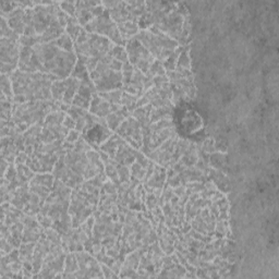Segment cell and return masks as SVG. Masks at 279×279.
I'll return each mask as SVG.
<instances>
[{
    "instance_id": "cell-52",
    "label": "cell",
    "mask_w": 279,
    "mask_h": 279,
    "mask_svg": "<svg viewBox=\"0 0 279 279\" xmlns=\"http://www.w3.org/2000/svg\"><path fill=\"white\" fill-rule=\"evenodd\" d=\"M59 7L61 10L67 13L71 17H75L77 16V7H75V1H61L59 2ZM77 19V17H75Z\"/></svg>"
},
{
    "instance_id": "cell-44",
    "label": "cell",
    "mask_w": 279,
    "mask_h": 279,
    "mask_svg": "<svg viewBox=\"0 0 279 279\" xmlns=\"http://www.w3.org/2000/svg\"><path fill=\"white\" fill-rule=\"evenodd\" d=\"M183 47L184 46H179L169 57H168L165 61H164L163 65H164V68H165V70H166V72H168V71H175L176 70L177 63H178V59H179V56L181 54V51L183 50Z\"/></svg>"
},
{
    "instance_id": "cell-21",
    "label": "cell",
    "mask_w": 279,
    "mask_h": 279,
    "mask_svg": "<svg viewBox=\"0 0 279 279\" xmlns=\"http://www.w3.org/2000/svg\"><path fill=\"white\" fill-rule=\"evenodd\" d=\"M167 180V170L165 167L155 165V169L153 175L149 177V179L143 183L146 193H153L155 190H163L166 184Z\"/></svg>"
},
{
    "instance_id": "cell-39",
    "label": "cell",
    "mask_w": 279,
    "mask_h": 279,
    "mask_svg": "<svg viewBox=\"0 0 279 279\" xmlns=\"http://www.w3.org/2000/svg\"><path fill=\"white\" fill-rule=\"evenodd\" d=\"M189 145H190L189 141L178 139V142H177V144H176L175 152H174V155H172V158H171V162H170L169 166L175 165L177 162H179V159L183 156L185 152H187Z\"/></svg>"
},
{
    "instance_id": "cell-27",
    "label": "cell",
    "mask_w": 279,
    "mask_h": 279,
    "mask_svg": "<svg viewBox=\"0 0 279 279\" xmlns=\"http://www.w3.org/2000/svg\"><path fill=\"white\" fill-rule=\"evenodd\" d=\"M30 196H31L30 184L29 183L22 184L19 188H16V191L13 192V197L12 201L10 202V204L16 206V209L23 211L26 203L29 202Z\"/></svg>"
},
{
    "instance_id": "cell-61",
    "label": "cell",
    "mask_w": 279,
    "mask_h": 279,
    "mask_svg": "<svg viewBox=\"0 0 279 279\" xmlns=\"http://www.w3.org/2000/svg\"><path fill=\"white\" fill-rule=\"evenodd\" d=\"M63 125H64V127L67 128L69 131L75 129V121L69 116V115H66Z\"/></svg>"
},
{
    "instance_id": "cell-24",
    "label": "cell",
    "mask_w": 279,
    "mask_h": 279,
    "mask_svg": "<svg viewBox=\"0 0 279 279\" xmlns=\"http://www.w3.org/2000/svg\"><path fill=\"white\" fill-rule=\"evenodd\" d=\"M144 79H145V74L142 73L140 70L134 68L133 77H132L131 81L129 83H127L126 85H123L122 87L123 92L129 93V94L134 95L140 98V97L145 93Z\"/></svg>"
},
{
    "instance_id": "cell-2",
    "label": "cell",
    "mask_w": 279,
    "mask_h": 279,
    "mask_svg": "<svg viewBox=\"0 0 279 279\" xmlns=\"http://www.w3.org/2000/svg\"><path fill=\"white\" fill-rule=\"evenodd\" d=\"M33 48L42 65V73L50 75L55 81L71 77L78 61L74 51L63 50L52 43L38 44Z\"/></svg>"
},
{
    "instance_id": "cell-42",
    "label": "cell",
    "mask_w": 279,
    "mask_h": 279,
    "mask_svg": "<svg viewBox=\"0 0 279 279\" xmlns=\"http://www.w3.org/2000/svg\"><path fill=\"white\" fill-rule=\"evenodd\" d=\"M51 43L63 50L74 51V42L71 39V37L66 32L61 35L59 38H57L56 41L51 42Z\"/></svg>"
},
{
    "instance_id": "cell-23",
    "label": "cell",
    "mask_w": 279,
    "mask_h": 279,
    "mask_svg": "<svg viewBox=\"0 0 279 279\" xmlns=\"http://www.w3.org/2000/svg\"><path fill=\"white\" fill-rule=\"evenodd\" d=\"M138 152L139 149L132 148L130 144H128L125 141L120 146H119L116 156H115V162L120 164V165L130 167L132 164L135 162Z\"/></svg>"
},
{
    "instance_id": "cell-56",
    "label": "cell",
    "mask_w": 279,
    "mask_h": 279,
    "mask_svg": "<svg viewBox=\"0 0 279 279\" xmlns=\"http://www.w3.org/2000/svg\"><path fill=\"white\" fill-rule=\"evenodd\" d=\"M37 220L38 223L41 224L42 227L44 229H47V228H51L52 227V219L50 218L49 216L47 215H42V214H37Z\"/></svg>"
},
{
    "instance_id": "cell-63",
    "label": "cell",
    "mask_w": 279,
    "mask_h": 279,
    "mask_svg": "<svg viewBox=\"0 0 279 279\" xmlns=\"http://www.w3.org/2000/svg\"><path fill=\"white\" fill-rule=\"evenodd\" d=\"M185 192H187V189H185V185H183V184H180L179 187L174 188L175 196L178 197H181L182 196H184Z\"/></svg>"
},
{
    "instance_id": "cell-45",
    "label": "cell",
    "mask_w": 279,
    "mask_h": 279,
    "mask_svg": "<svg viewBox=\"0 0 279 279\" xmlns=\"http://www.w3.org/2000/svg\"><path fill=\"white\" fill-rule=\"evenodd\" d=\"M82 29L83 28L79 24L78 20L75 19V17H71V20L68 23L67 28L65 29V32L69 35V36L71 37V39H72L73 42H75L78 39L80 33H81Z\"/></svg>"
},
{
    "instance_id": "cell-19",
    "label": "cell",
    "mask_w": 279,
    "mask_h": 279,
    "mask_svg": "<svg viewBox=\"0 0 279 279\" xmlns=\"http://www.w3.org/2000/svg\"><path fill=\"white\" fill-rule=\"evenodd\" d=\"M96 88L94 83H93L92 80H87V81H81L80 84L79 91L75 95L74 99L72 101V105L77 106L82 109L88 110L90 109V105L93 98V95L95 94Z\"/></svg>"
},
{
    "instance_id": "cell-17",
    "label": "cell",
    "mask_w": 279,
    "mask_h": 279,
    "mask_svg": "<svg viewBox=\"0 0 279 279\" xmlns=\"http://www.w3.org/2000/svg\"><path fill=\"white\" fill-rule=\"evenodd\" d=\"M113 134L114 132L108 127L98 123V125L91 128L90 130L84 131L82 133V138L92 146V148L99 149L100 145L107 141Z\"/></svg>"
},
{
    "instance_id": "cell-46",
    "label": "cell",
    "mask_w": 279,
    "mask_h": 279,
    "mask_svg": "<svg viewBox=\"0 0 279 279\" xmlns=\"http://www.w3.org/2000/svg\"><path fill=\"white\" fill-rule=\"evenodd\" d=\"M1 94L6 96L8 99L13 101V96H15V94H13L10 75L1 74Z\"/></svg>"
},
{
    "instance_id": "cell-12",
    "label": "cell",
    "mask_w": 279,
    "mask_h": 279,
    "mask_svg": "<svg viewBox=\"0 0 279 279\" xmlns=\"http://www.w3.org/2000/svg\"><path fill=\"white\" fill-rule=\"evenodd\" d=\"M77 256L79 271L74 274H71L67 278H85V277H104L103 271L99 262L95 258V255L88 253L87 251L75 252Z\"/></svg>"
},
{
    "instance_id": "cell-13",
    "label": "cell",
    "mask_w": 279,
    "mask_h": 279,
    "mask_svg": "<svg viewBox=\"0 0 279 279\" xmlns=\"http://www.w3.org/2000/svg\"><path fill=\"white\" fill-rule=\"evenodd\" d=\"M116 133L130 144L135 149H141L143 146V133L140 122L132 116L128 117L120 127L116 130Z\"/></svg>"
},
{
    "instance_id": "cell-31",
    "label": "cell",
    "mask_w": 279,
    "mask_h": 279,
    "mask_svg": "<svg viewBox=\"0 0 279 279\" xmlns=\"http://www.w3.org/2000/svg\"><path fill=\"white\" fill-rule=\"evenodd\" d=\"M152 108H153L152 105H145V106L138 107L133 113H132V117L140 122L142 129L150 126L149 115H150V110H152Z\"/></svg>"
},
{
    "instance_id": "cell-15",
    "label": "cell",
    "mask_w": 279,
    "mask_h": 279,
    "mask_svg": "<svg viewBox=\"0 0 279 279\" xmlns=\"http://www.w3.org/2000/svg\"><path fill=\"white\" fill-rule=\"evenodd\" d=\"M59 157L60 155L58 154H44L34 152L29 157L28 162H26V165H28L35 174L52 172Z\"/></svg>"
},
{
    "instance_id": "cell-20",
    "label": "cell",
    "mask_w": 279,
    "mask_h": 279,
    "mask_svg": "<svg viewBox=\"0 0 279 279\" xmlns=\"http://www.w3.org/2000/svg\"><path fill=\"white\" fill-rule=\"evenodd\" d=\"M121 107L122 106L110 105L108 101H106L103 97L99 96L98 93H95V94L93 95L88 112L98 118H106L109 114L117 112V110H119Z\"/></svg>"
},
{
    "instance_id": "cell-43",
    "label": "cell",
    "mask_w": 279,
    "mask_h": 279,
    "mask_svg": "<svg viewBox=\"0 0 279 279\" xmlns=\"http://www.w3.org/2000/svg\"><path fill=\"white\" fill-rule=\"evenodd\" d=\"M138 100H139V97L129 94V93L123 92L122 98H121V106L122 107H125L128 112L132 115V113L138 108V105H136L138 104Z\"/></svg>"
},
{
    "instance_id": "cell-5",
    "label": "cell",
    "mask_w": 279,
    "mask_h": 279,
    "mask_svg": "<svg viewBox=\"0 0 279 279\" xmlns=\"http://www.w3.org/2000/svg\"><path fill=\"white\" fill-rule=\"evenodd\" d=\"M135 38L150 52L155 59L162 63L179 47L178 42L161 32L154 25L150 26L148 30H140Z\"/></svg>"
},
{
    "instance_id": "cell-1",
    "label": "cell",
    "mask_w": 279,
    "mask_h": 279,
    "mask_svg": "<svg viewBox=\"0 0 279 279\" xmlns=\"http://www.w3.org/2000/svg\"><path fill=\"white\" fill-rule=\"evenodd\" d=\"M13 88V104L26 101L52 100L51 85L55 79L42 72H24L16 69L10 75Z\"/></svg>"
},
{
    "instance_id": "cell-62",
    "label": "cell",
    "mask_w": 279,
    "mask_h": 279,
    "mask_svg": "<svg viewBox=\"0 0 279 279\" xmlns=\"http://www.w3.org/2000/svg\"><path fill=\"white\" fill-rule=\"evenodd\" d=\"M29 155L26 154L25 152H21L19 153V155H17L16 158V165H19V164H26V162H28V159H29Z\"/></svg>"
},
{
    "instance_id": "cell-7",
    "label": "cell",
    "mask_w": 279,
    "mask_h": 279,
    "mask_svg": "<svg viewBox=\"0 0 279 279\" xmlns=\"http://www.w3.org/2000/svg\"><path fill=\"white\" fill-rule=\"evenodd\" d=\"M115 44L109 38L101 36L98 34L88 33L86 41L82 43H74V51L78 56V59L85 60L90 57L101 59L108 55Z\"/></svg>"
},
{
    "instance_id": "cell-22",
    "label": "cell",
    "mask_w": 279,
    "mask_h": 279,
    "mask_svg": "<svg viewBox=\"0 0 279 279\" xmlns=\"http://www.w3.org/2000/svg\"><path fill=\"white\" fill-rule=\"evenodd\" d=\"M24 16H25V9L17 7L12 12L8 13L4 16L8 21V24L10 28L15 31V32L22 36L25 32V23H24Z\"/></svg>"
},
{
    "instance_id": "cell-16",
    "label": "cell",
    "mask_w": 279,
    "mask_h": 279,
    "mask_svg": "<svg viewBox=\"0 0 279 279\" xmlns=\"http://www.w3.org/2000/svg\"><path fill=\"white\" fill-rule=\"evenodd\" d=\"M21 221L24 225V232L23 237H22V242H37L43 236L44 231H45V229L38 223L37 217L26 215L24 213L23 216L21 217Z\"/></svg>"
},
{
    "instance_id": "cell-58",
    "label": "cell",
    "mask_w": 279,
    "mask_h": 279,
    "mask_svg": "<svg viewBox=\"0 0 279 279\" xmlns=\"http://www.w3.org/2000/svg\"><path fill=\"white\" fill-rule=\"evenodd\" d=\"M82 133H80L79 131H77L75 129H73V130H70L69 131V133H68V135H67V138H66V140L65 141H67V142H69V143H72V144H74L75 142H78L79 141V139L81 138V135Z\"/></svg>"
},
{
    "instance_id": "cell-8",
    "label": "cell",
    "mask_w": 279,
    "mask_h": 279,
    "mask_svg": "<svg viewBox=\"0 0 279 279\" xmlns=\"http://www.w3.org/2000/svg\"><path fill=\"white\" fill-rule=\"evenodd\" d=\"M188 15H190L188 9L184 7L183 3L179 2L176 4V7L172 10L167 12L165 16L161 17L154 24V26L179 44L183 30L184 17Z\"/></svg>"
},
{
    "instance_id": "cell-30",
    "label": "cell",
    "mask_w": 279,
    "mask_h": 279,
    "mask_svg": "<svg viewBox=\"0 0 279 279\" xmlns=\"http://www.w3.org/2000/svg\"><path fill=\"white\" fill-rule=\"evenodd\" d=\"M117 25H118L119 33H120L122 39L126 43L128 41H130V39L134 38L140 32V28H139L138 23L133 21H128V22H125V23L117 24Z\"/></svg>"
},
{
    "instance_id": "cell-32",
    "label": "cell",
    "mask_w": 279,
    "mask_h": 279,
    "mask_svg": "<svg viewBox=\"0 0 279 279\" xmlns=\"http://www.w3.org/2000/svg\"><path fill=\"white\" fill-rule=\"evenodd\" d=\"M197 158H198L197 146L193 143H190L187 152H185L183 156L179 159V163L182 164L185 167H193L197 164Z\"/></svg>"
},
{
    "instance_id": "cell-18",
    "label": "cell",
    "mask_w": 279,
    "mask_h": 279,
    "mask_svg": "<svg viewBox=\"0 0 279 279\" xmlns=\"http://www.w3.org/2000/svg\"><path fill=\"white\" fill-rule=\"evenodd\" d=\"M17 69L30 73L42 72V65L39 63L33 47L21 46L19 68Z\"/></svg>"
},
{
    "instance_id": "cell-10",
    "label": "cell",
    "mask_w": 279,
    "mask_h": 279,
    "mask_svg": "<svg viewBox=\"0 0 279 279\" xmlns=\"http://www.w3.org/2000/svg\"><path fill=\"white\" fill-rule=\"evenodd\" d=\"M20 36L0 37V61L1 74L11 75L19 68L20 59Z\"/></svg>"
},
{
    "instance_id": "cell-40",
    "label": "cell",
    "mask_w": 279,
    "mask_h": 279,
    "mask_svg": "<svg viewBox=\"0 0 279 279\" xmlns=\"http://www.w3.org/2000/svg\"><path fill=\"white\" fill-rule=\"evenodd\" d=\"M71 77L78 79L80 81H87V80H91L90 73H88V71L85 67V64H84L81 59H78L77 65H75L72 73H71Z\"/></svg>"
},
{
    "instance_id": "cell-9",
    "label": "cell",
    "mask_w": 279,
    "mask_h": 279,
    "mask_svg": "<svg viewBox=\"0 0 279 279\" xmlns=\"http://www.w3.org/2000/svg\"><path fill=\"white\" fill-rule=\"evenodd\" d=\"M88 33L98 34L101 36L109 38L115 45L126 46V42L123 41L120 33H119L118 25L115 23L114 20L110 17L109 11L106 9L105 12L100 16L93 19L90 23L83 28Z\"/></svg>"
},
{
    "instance_id": "cell-54",
    "label": "cell",
    "mask_w": 279,
    "mask_h": 279,
    "mask_svg": "<svg viewBox=\"0 0 279 279\" xmlns=\"http://www.w3.org/2000/svg\"><path fill=\"white\" fill-rule=\"evenodd\" d=\"M19 7L17 1H0V15L6 16Z\"/></svg>"
},
{
    "instance_id": "cell-14",
    "label": "cell",
    "mask_w": 279,
    "mask_h": 279,
    "mask_svg": "<svg viewBox=\"0 0 279 279\" xmlns=\"http://www.w3.org/2000/svg\"><path fill=\"white\" fill-rule=\"evenodd\" d=\"M178 139L179 138L177 136V134H174L167 141L164 142L161 146H158L157 148L150 150L146 156H148L152 162L156 163L159 166H163L165 168L168 167L170 165L172 155H174L175 148L177 142H178Z\"/></svg>"
},
{
    "instance_id": "cell-53",
    "label": "cell",
    "mask_w": 279,
    "mask_h": 279,
    "mask_svg": "<svg viewBox=\"0 0 279 279\" xmlns=\"http://www.w3.org/2000/svg\"><path fill=\"white\" fill-rule=\"evenodd\" d=\"M118 175H119V179H120L121 183L130 182V180H131L130 167L123 166V165H120V164H118Z\"/></svg>"
},
{
    "instance_id": "cell-4",
    "label": "cell",
    "mask_w": 279,
    "mask_h": 279,
    "mask_svg": "<svg viewBox=\"0 0 279 279\" xmlns=\"http://www.w3.org/2000/svg\"><path fill=\"white\" fill-rule=\"evenodd\" d=\"M59 2L46 1L34 8L25 9L24 23L26 36L42 35L49 28L56 19H58Z\"/></svg>"
},
{
    "instance_id": "cell-59",
    "label": "cell",
    "mask_w": 279,
    "mask_h": 279,
    "mask_svg": "<svg viewBox=\"0 0 279 279\" xmlns=\"http://www.w3.org/2000/svg\"><path fill=\"white\" fill-rule=\"evenodd\" d=\"M215 148V145H214V142L213 140H206L204 143L202 144V148L201 150L203 153H207V154H212L213 150Z\"/></svg>"
},
{
    "instance_id": "cell-38",
    "label": "cell",
    "mask_w": 279,
    "mask_h": 279,
    "mask_svg": "<svg viewBox=\"0 0 279 279\" xmlns=\"http://www.w3.org/2000/svg\"><path fill=\"white\" fill-rule=\"evenodd\" d=\"M100 97L108 101L110 105L113 106H121V98H122V94H123V90L120 88V90H115V91H110V92H105V93H98Z\"/></svg>"
},
{
    "instance_id": "cell-11",
    "label": "cell",
    "mask_w": 279,
    "mask_h": 279,
    "mask_svg": "<svg viewBox=\"0 0 279 279\" xmlns=\"http://www.w3.org/2000/svg\"><path fill=\"white\" fill-rule=\"evenodd\" d=\"M126 50L129 63L144 74L148 72L150 66L156 60L135 37L127 42Z\"/></svg>"
},
{
    "instance_id": "cell-47",
    "label": "cell",
    "mask_w": 279,
    "mask_h": 279,
    "mask_svg": "<svg viewBox=\"0 0 279 279\" xmlns=\"http://www.w3.org/2000/svg\"><path fill=\"white\" fill-rule=\"evenodd\" d=\"M110 55L113 56L114 59L120 61V63H122V64L129 61V59H128V52L126 50V46L114 45V47L112 48V50H110Z\"/></svg>"
},
{
    "instance_id": "cell-41",
    "label": "cell",
    "mask_w": 279,
    "mask_h": 279,
    "mask_svg": "<svg viewBox=\"0 0 279 279\" xmlns=\"http://www.w3.org/2000/svg\"><path fill=\"white\" fill-rule=\"evenodd\" d=\"M190 45L183 47L179 56L178 63H177L176 70H191V58H190Z\"/></svg>"
},
{
    "instance_id": "cell-48",
    "label": "cell",
    "mask_w": 279,
    "mask_h": 279,
    "mask_svg": "<svg viewBox=\"0 0 279 279\" xmlns=\"http://www.w3.org/2000/svg\"><path fill=\"white\" fill-rule=\"evenodd\" d=\"M77 20L79 22V24L84 28L86 24L90 23V22L94 19V16L91 10H85V9H77Z\"/></svg>"
},
{
    "instance_id": "cell-25",
    "label": "cell",
    "mask_w": 279,
    "mask_h": 279,
    "mask_svg": "<svg viewBox=\"0 0 279 279\" xmlns=\"http://www.w3.org/2000/svg\"><path fill=\"white\" fill-rule=\"evenodd\" d=\"M109 11V15L110 17L114 20L115 23L117 24H121V23H125V22L128 21H133V17H132L131 13L129 11V9H128V4L127 1H119V3L117 4L116 7L112 10H108Z\"/></svg>"
},
{
    "instance_id": "cell-60",
    "label": "cell",
    "mask_w": 279,
    "mask_h": 279,
    "mask_svg": "<svg viewBox=\"0 0 279 279\" xmlns=\"http://www.w3.org/2000/svg\"><path fill=\"white\" fill-rule=\"evenodd\" d=\"M100 266H101V271H103V274H104V277L110 278V277H118L119 276L118 274L115 273L112 268L107 266V265L100 264Z\"/></svg>"
},
{
    "instance_id": "cell-36",
    "label": "cell",
    "mask_w": 279,
    "mask_h": 279,
    "mask_svg": "<svg viewBox=\"0 0 279 279\" xmlns=\"http://www.w3.org/2000/svg\"><path fill=\"white\" fill-rule=\"evenodd\" d=\"M79 271V264L77 256L73 252H70L66 255V261H65V272H64V277H68L71 274H74L75 272Z\"/></svg>"
},
{
    "instance_id": "cell-33",
    "label": "cell",
    "mask_w": 279,
    "mask_h": 279,
    "mask_svg": "<svg viewBox=\"0 0 279 279\" xmlns=\"http://www.w3.org/2000/svg\"><path fill=\"white\" fill-rule=\"evenodd\" d=\"M42 205H43V203L41 201V198H39L36 194L31 192L29 202L26 203L23 212L25 213L26 215L36 216L37 214H39V212H41Z\"/></svg>"
},
{
    "instance_id": "cell-3",
    "label": "cell",
    "mask_w": 279,
    "mask_h": 279,
    "mask_svg": "<svg viewBox=\"0 0 279 279\" xmlns=\"http://www.w3.org/2000/svg\"><path fill=\"white\" fill-rule=\"evenodd\" d=\"M61 110L59 105L54 100L26 101L22 104H13L12 121L16 126L20 133L37 123H43L48 114Z\"/></svg>"
},
{
    "instance_id": "cell-64",
    "label": "cell",
    "mask_w": 279,
    "mask_h": 279,
    "mask_svg": "<svg viewBox=\"0 0 279 279\" xmlns=\"http://www.w3.org/2000/svg\"><path fill=\"white\" fill-rule=\"evenodd\" d=\"M9 166H10V163L6 158L1 157V177H4V175H6Z\"/></svg>"
},
{
    "instance_id": "cell-49",
    "label": "cell",
    "mask_w": 279,
    "mask_h": 279,
    "mask_svg": "<svg viewBox=\"0 0 279 279\" xmlns=\"http://www.w3.org/2000/svg\"><path fill=\"white\" fill-rule=\"evenodd\" d=\"M226 161V155L221 153H215L212 154L209 157V165H211L212 168L214 169H219V168L225 165Z\"/></svg>"
},
{
    "instance_id": "cell-57",
    "label": "cell",
    "mask_w": 279,
    "mask_h": 279,
    "mask_svg": "<svg viewBox=\"0 0 279 279\" xmlns=\"http://www.w3.org/2000/svg\"><path fill=\"white\" fill-rule=\"evenodd\" d=\"M70 20H71V16H68L67 13L64 12L63 10H61L60 7H59V10H58V21H59L60 25L63 26L64 29H66V28H67V25H68V23L70 22Z\"/></svg>"
},
{
    "instance_id": "cell-34",
    "label": "cell",
    "mask_w": 279,
    "mask_h": 279,
    "mask_svg": "<svg viewBox=\"0 0 279 279\" xmlns=\"http://www.w3.org/2000/svg\"><path fill=\"white\" fill-rule=\"evenodd\" d=\"M172 117V107H158L152 108L149 115L150 123L164 120V119H171Z\"/></svg>"
},
{
    "instance_id": "cell-26",
    "label": "cell",
    "mask_w": 279,
    "mask_h": 279,
    "mask_svg": "<svg viewBox=\"0 0 279 279\" xmlns=\"http://www.w3.org/2000/svg\"><path fill=\"white\" fill-rule=\"evenodd\" d=\"M205 174H209L207 177H209L210 180H212L213 182H214L216 189H219L220 191L224 193H227L230 190L229 180L227 178V176L224 175L220 170L209 167Z\"/></svg>"
},
{
    "instance_id": "cell-50",
    "label": "cell",
    "mask_w": 279,
    "mask_h": 279,
    "mask_svg": "<svg viewBox=\"0 0 279 279\" xmlns=\"http://www.w3.org/2000/svg\"><path fill=\"white\" fill-rule=\"evenodd\" d=\"M146 74L149 75V77H152V78H155V77H157V75H165L166 70H165V68H164V65H163L162 61L155 60L154 63L152 64V66H150L148 72Z\"/></svg>"
},
{
    "instance_id": "cell-29",
    "label": "cell",
    "mask_w": 279,
    "mask_h": 279,
    "mask_svg": "<svg viewBox=\"0 0 279 279\" xmlns=\"http://www.w3.org/2000/svg\"><path fill=\"white\" fill-rule=\"evenodd\" d=\"M123 142H125V140H122V138H120L117 133H114L107 141L100 145L99 149L101 152L107 154L112 159H115L119 146H120Z\"/></svg>"
},
{
    "instance_id": "cell-6",
    "label": "cell",
    "mask_w": 279,
    "mask_h": 279,
    "mask_svg": "<svg viewBox=\"0 0 279 279\" xmlns=\"http://www.w3.org/2000/svg\"><path fill=\"white\" fill-rule=\"evenodd\" d=\"M110 52L99 60L96 69L90 73V78L94 83L97 93H105L123 87L122 73L110 68L112 60Z\"/></svg>"
},
{
    "instance_id": "cell-28",
    "label": "cell",
    "mask_w": 279,
    "mask_h": 279,
    "mask_svg": "<svg viewBox=\"0 0 279 279\" xmlns=\"http://www.w3.org/2000/svg\"><path fill=\"white\" fill-rule=\"evenodd\" d=\"M132 116V115L128 112L125 107H121L117 112H114L112 114H109L107 117H106V122H107V127L113 132H116V130L120 127L121 123L126 120L128 117Z\"/></svg>"
},
{
    "instance_id": "cell-35",
    "label": "cell",
    "mask_w": 279,
    "mask_h": 279,
    "mask_svg": "<svg viewBox=\"0 0 279 279\" xmlns=\"http://www.w3.org/2000/svg\"><path fill=\"white\" fill-rule=\"evenodd\" d=\"M16 166L17 171V180L20 181L21 184L30 183V181L34 178L35 175H36L28 165H26V164H19V165Z\"/></svg>"
},
{
    "instance_id": "cell-51",
    "label": "cell",
    "mask_w": 279,
    "mask_h": 279,
    "mask_svg": "<svg viewBox=\"0 0 279 279\" xmlns=\"http://www.w3.org/2000/svg\"><path fill=\"white\" fill-rule=\"evenodd\" d=\"M121 73H122V79H123V85H126L127 83H129L131 81L132 77H133L134 67L129 63V61H127V63L122 65Z\"/></svg>"
},
{
    "instance_id": "cell-55",
    "label": "cell",
    "mask_w": 279,
    "mask_h": 279,
    "mask_svg": "<svg viewBox=\"0 0 279 279\" xmlns=\"http://www.w3.org/2000/svg\"><path fill=\"white\" fill-rule=\"evenodd\" d=\"M145 203L146 206H148V210L152 211L157 205H159V198L154 193H146Z\"/></svg>"
},
{
    "instance_id": "cell-37",
    "label": "cell",
    "mask_w": 279,
    "mask_h": 279,
    "mask_svg": "<svg viewBox=\"0 0 279 279\" xmlns=\"http://www.w3.org/2000/svg\"><path fill=\"white\" fill-rule=\"evenodd\" d=\"M36 246V242H30V243H23L19 247L20 251V259L22 262H32L34 250Z\"/></svg>"
}]
</instances>
